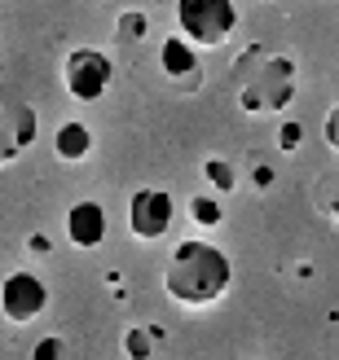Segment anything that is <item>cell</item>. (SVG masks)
Returning a JSON list of instances; mask_svg holds the SVG:
<instances>
[{
	"label": "cell",
	"mask_w": 339,
	"mask_h": 360,
	"mask_svg": "<svg viewBox=\"0 0 339 360\" xmlns=\"http://www.w3.org/2000/svg\"><path fill=\"white\" fill-rule=\"evenodd\" d=\"M229 281H234V264L221 246L211 242H181L172 250V259L164 268V290L181 308H207V303L225 299Z\"/></svg>",
	"instance_id": "cell-1"
},
{
	"label": "cell",
	"mask_w": 339,
	"mask_h": 360,
	"mask_svg": "<svg viewBox=\"0 0 339 360\" xmlns=\"http://www.w3.org/2000/svg\"><path fill=\"white\" fill-rule=\"evenodd\" d=\"M176 27L194 49H221L238 27V5L234 0H176Z\"/></svg>",
	"instance_id": "cell-2"
},
{
	"label": "cell",
	"mask_w": 339,
	"mask_h": 360,
	"mask_svg": "<svg viewBox=\"0 0 339 360\" xmlns=\"http://www.w3.org/2000/svg\"><path fill=\"white\" fill-rule=\"evenodd\" d=\"M256 62V79H247L238 88V101L247 115H264V110H282L295 97V66L287 58H269V53H252Z\"/></svg>",
	"instance_id": "cell-3"
},
{
	"label": "cell",
	"mask_w": 339,
	"mask_h": 360,
	"mask_svg": "<svg viewBox=\"0 0 339 360\" xmlns=\"http://www.w3.org/2000/svg\"><path fill=\"white\" fill-rule=\"evenodd\" d=\"M62 79H66V93L75 101H101L111 79H115V62L101 49H70Z\"/></svg>",
	"instance_id": "cell-4"
},
{
	"label": "cell",
	"mask_w": 339,
	"mask_h": 360,
	"mask_svg": "<svg viewBox=\"0 0 339 360\" xmlns=\"http://www.w3.org/2000/svg\"><path fill=\"white\" fill-rule=\"evenodd\" d=\"M172 215H176V202H172V193L168 189H137L128 198V229H132V238L141 242H159L164 233L172 229Z\"/></svg>",
	"instance_id": "cell-5"
},
{
	"label": "cell",
	"mask_w": 339,
	"mask_h": 360,
	"mask_svg": "<svg viewBox=\"0 0 339 360\" xmlns=\"http://www.w3.org/2000/svg\"><path fill=\"white\" fill-rule=\"evenodd\" d=\"M49 308V285L35 277V273H9L5 285H0V312H5L13 326H27Z\"/></svg>",
	"instance_id": "cell-6"
},
{
	"label": "cell",
	"mask_w": 339,
	"mask_h": 360,
	"mask_svg": "<svg viewBox=\"0 0 339 360\" xmlns=\"http://www.w3.org/2000/svg\"><path fill=\"white\" fill-rule=\"evenodd\" d=\"M66 238L80 250H97L106 242V207L93 202V198H80V202L66 211Z\"/></svg>",
	"instance_id": "cell-7"
},
{
	"label": "cell",
	"mask_w": 339,
	"mask_h": 360,
	"mask_svg": "<svg viewBox=\"0 0 339 360\" xmlns=\"http://www.w3.org/2000/svg\"><path fill=\"white\" fill-rule=\"evenodd\" d=\"M159 70H164L168 79H181L185 88H199V49L185 44L181 35H168V40L159 44Z\"/></svg>",
	"instance_id": "cell-8"
},
{
	"label": "cell",
	"mask_w": 339,
	"mask_h": 360,
	"mask_svg": "<svg viewBox=\"0 0 339 360\" xmlns=\"http://www.w3.org/2000/svg\"><path fill=\"white\" fill-rule=\"evenodd\" d=\"M35 136V119L27 105H5L0 101V158H13L18 150H27Z\"/></svg>",
	"instance_id": "cell-9"
},
{
	"label": "cell",
	"mask_w": 339,
	"mask_h": 360,
	"mask_svg": "<svg viewBox=\"0 0 339 360\" xmlns=\"http://www.w3.org/2000/svg\"><path fill=\"white\" fill-rule=\"evenodd\" d=\"M53 154H58L62 163H84V158L93 154V132H88L80 119L62 123V128L53 132Z\"/></svg>",
	"instance_id": "cell-10"
},
{
	"label": "cell",
	"mask_w": 339,
	"mask_h": 360,
	"mask_svg": "<svg viewBox=\"0 0 339 360\" xmlns=\"http://www.w3.org/2000/svg\"><path fill=\"white\" fill-rule=\"evenodd\" d=\"M190 215H194L203 229H216V224L225 220V207H221L216 193H194V198H190Z\"/></svg>",
	"instance_id": "cell-11"
},
{
	"label": "cell",
	"mask_w": 339,
	"mask_h": 360,
	"mask_svg": "<svg viewBox=\"0 0 339 360\" xmlns=\"http://www.w3.org/2000/svg\"><path fill=\"white\" fill-rule=\"evenodd\" d=\"M150 352H154V334L146 326H128V330H123V356H128V360H150Z\"/></svg>",
	"instance_id": "cell-12"
},
{
	"label": "cell",
	"mask_w": 339,
	"mask_h": 360,
	"mask_svg": "<svg viewBox=\"0 0 339 360\" xmlns=\"http://www.w3.org/2000/svg\"><path fill=\"white\" fill-rule=\"evenodd\" d=\"M203 176L211 180V189H216V193H229V189H234V167H229L225 158H207V163H203Z\"/></svg>",
	"instance_id": "cell-13"
},
{
	"label": "cell",
	"mask_w": 339,
	"mask_h": 360,
	"mask_svg": "<svg viewBox=\"0 0 339 360\" xmlns=\"http://www.w3.org/2000/svg\"><path fill=\"white\" fill-rule=\"evenodd\" d=\"M300 141H304V128H300L295 119H287V123L278 128V146L287 150V154H295V150H300Z\"/></svg>",
	"instance_id": "cell-14"
},
{
	"label": "cell",
	"mask_w": 339,
	"mask_h": 360,
	"mask_svg": "<svg viewBox=\"0 0 339 360\" xmlns=\"http://www.w3.org/2000/svg\"><path fill=\"white\" fill-rule=\"evenodd\" d=\"M322 136H326V146L339 154V101L326 110V123H322Z\"/></svg>",
	"instance_id": "cell-15"
},
{
	"label": "cell",
	"mask_w": 339,
	"mask_h": 360,
	"mask_svg": "<svg viewBox=\"0 0 339 360\" xmlns=\"http://www.w3.org/2000/svg\"><path fill=\"white\" fill-rule=\"evenodd\" d=\"M31 360H62V343L58 338H40L35 352H31Z\"/></svg>",
	"instance_id": "cell-16"
},
{
	"label": "cell",
	"mask_w": 339,
	"mask_h": 360,
	"mask_svg": "<svg viewBox=\"0 0 339 360\" xmlns=\"http://www.w3.org/2000/svg\"><path fill=\"white\" fill-rule=\"evenodd\" d=\"M252 180H256V189H269V185H273V167H269V163H256V167H252Z\"/></svg>",
	"instance_id": "cell-17"
},
{
	"label": "cell",
	"mask_w": 339,
	"mask_h": 360,
	"mask_svg": "<svg viewBox=\"0 0 339 360\" xmlns=\"http://www.w3.org/2000/svg\"><path fill=\"white\" fill-rule=\"evenodd\" d=\"M31 250H35V255H49V238H44V233H31V242H27Z\"/></svg>",
	"instance_id": "cell-18"
},
{
	"label": "cell",
	"mask_w": 339,
	"mask_h": 360,
	"mask_svg": "<svg viewBox=\"0 0 339 360\" xmlns=\"http://www.w3.org/2000/svg\"><path fill=\"white\" fill-rule=\"evenodd\" d=\"M331 220H335V224H339V193H335V198H331Z\"/></svg>",
	"instance_id": "cell-19"
}]
</instances>
